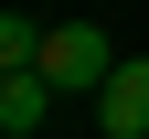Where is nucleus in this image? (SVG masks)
Wrapping results in <instances>:
<instances>
[{
	"label": "nucleus",
	"mask_w": 149,
	"mask_h": 139,
	"mask_svg": "<svg viewBox=\"0 0 149 139\" xmlns=\"http://www.w3.org/2000/svg\"><path fill=\"white\" fill-rule=\"evenodd\" d=\"M117 64H128V54H107L96 22H53V32H43V86H53V96H107Z\"/></svg>",
	"instance_id": "1"
},
{
	"label": "nucleus",
	"mask_w": 149,
	"mask_h": 139,
	"mask_svg": "<svg viewBox=\"0 0 149 139\" xmlns=\"http://www.w3.org/2000/svg\"><path fill=\"white\" fill-rule=\"evenodd\" d=\"M96 128H107V139H149V54H128V64L107 75V96H96Z\"/></svg>",
	"instance_id": "2"
},
{
	"label": "nucleus",
	"mask_w": 149,
	"mask_h": 139,
	"mask_svg": "<svg viewBox=\"0 0 149 139\" xmlns=\"http://www.w3.org/2000/svg\"><path fill=\"white\" fill-rule=\"evenodd\" d=\"M43 118H53V86H43V75H0V128H11V139H32Z\"/></svg>",
	"instance_id": "3"
}]
</instances>
